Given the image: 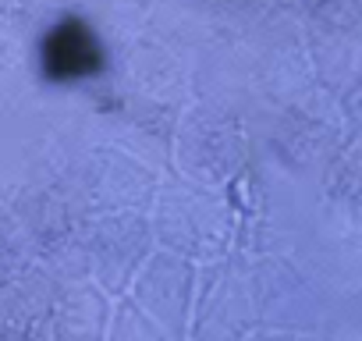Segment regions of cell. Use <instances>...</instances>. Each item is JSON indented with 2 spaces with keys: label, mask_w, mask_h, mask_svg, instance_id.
Instances as JSON below:
<instances>
[{
  "label": "cell",
  "mask_w": 362,
  "mask_h": 341,
  "mask_svg": "<svg viewBox=\"0 0 362 341\" xmlns=\"http://www.w3.org/2000/svg\"><path fill=\"white\" fill-rule=\"evenodd\" d=\"M96 64V50L89 47V36L82 29H64L50 40V71L57 75H78Z\"/></svg>",
  "instance_id": "cell-1"
}]
</instances>
